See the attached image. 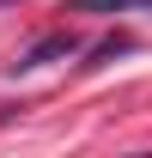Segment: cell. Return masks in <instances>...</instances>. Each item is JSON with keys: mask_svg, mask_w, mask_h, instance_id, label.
Returning a JSON list of instances; mask_svg holds the SVG:
<instances>
[{"mask_svg": "<svg viewBox=\"0 0 152 158\" xmlns=\"http://www.w3.org/2000/svg\"><path fill=\"white\" fill-rule=\"evenodd\" d=\"M128 6H152V0H73V12H128Z\"/></svg>", "mask_w": 152, "mask_h": 158, "instance_id": "obj_2", "label": "cell"}, {"mask_svg": "<svg viewBox=\"0 0 152 158\" xmlns=\"http://www.w3.org/2000/svg\"><path fill=\"white\" fill-rule=\"evenodd\" d=\"M73 49H79V37H73V31H49V37H43L37 49H24V55L12 61V67H19V73H31V67H49V61L73 55Z\"/></svg>", "mask_w": 152, "mask_h": 158, "instance_id": "obj_1", "label": "cell"}]
</instances>
